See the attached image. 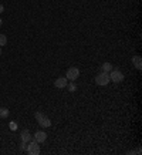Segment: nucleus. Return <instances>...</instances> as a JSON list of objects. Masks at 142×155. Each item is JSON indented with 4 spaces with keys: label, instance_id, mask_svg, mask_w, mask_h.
Returning a JSON list of instances; mask_svg holds the SVG:
<instances>
[{
    "label": "nucleus",
    "instance_id": "nucleus-1",
    "mask_svg": "<svg viewBox=\"0 0 142 155\" xmlns=\"http://www.w3.org/2000/svg\"><path fill=\"white\" fill-rule=\"evenodd\" d=\"M34 117H36V120H37L38 125H41L43 128H49V127H51V120H50L49 117H46L41 111H37L36 114H34Z\"/></svg>",
    "mask_w": 142,
    "mask_h": 155
},
{
    "label": "nucleus",
    "instance_id": "nucleus-2",
    "mask_svg": "<svg viewBox=\"0 0 142 155\" xmlns=\"http://www.w3.org/2000/svg\"><path fill=\"white\" fill-rule=\"evenodd\" d=\"M109 74L108 73H105V71H102V73H99L97 77H95V83L98 84V86H107L109 83Z\"/></svg>",
    "mask_w": 142,
    "mask_h": 155
},
{
    "label": "nucleus",
    "instance_id": "nucleus-3",
    "mask_svg": "<svg viewBox=\"0 0 142 155\" xmlns=\"http://www.w3.org/2000/svg\"><path fill=\"white\" fill-rule=\"evenodd\" d=\"M26 151H27L30 155H38V154H40V147H38V142H36V141H30V142H27Z\"/></svg>",
    "mask_w": 142,
    "mask_h": 155
},
{
    "label": "nucleus",
    "instance_id": "nucleus-4",
    "mask_svg": "<svg viewBox=\"0 0 142 155\" xmlns=\"http://www.w3.org/2000/svg\"><path fill=\"white\" fill-rule=\"evenodd\" d=\"M78 75H80V70L77 68V67H71V68L67 70L66 78H67V80L74 81V80H77V78H78Z\"/></svg>",
    "mask_w": 142,
    "mask_h": 155
},
{
    "label": "nucleus",
    "instance_id": "nucleus-5",
    "mask_svg": "<svg viewBox=\"0 0 142 155\" xmlns=\"http://www.w3.org/2000/svg\"><path fill=\"white\" fill-rule=\"evenodd\" d=\"M109 80L114 81V83H120V81L124 80V74L121 73L120 70H112L111 74H109Z\"/></svg>",
    "mask_w": 142,
    "mask_h": 155
},
{
    "label": "nucleus",
    "instance_id": "nucleus-6",
    "mask_svg": "<svg viewBox=\"0 0 142 155\" xmlns=\"http://www.w3.org/2000/svg\"><path fill=\"white\" fill-rule=\"evenodd\" d=\"M34 141H36V142H38V144H40V142H44V141H46V139H47V134L44 132V131H37V132L34 134Z\"/></svg>",
    "mask_w": 142,
    "mask_h": 155
},
{
    "label": "nucleus",
    "instance_id": "nucleus-7",
    "mask_svg": "<svg viewBox=\"0 0 142 155\" xmlns=\"http://www.w3.org/2000/svg\"><path fill=\"white\" fill-rule=\"evenodd\" d=\"M54 86L57 87V88H66L67 87V78L66 77H58V78L54 81Z\"/></svg>",
    "mask_w": 142,
    "mask_h": 155
},
{
    "label": "nucleus",
    "instance_id": "nucleus-8",
    "mask_svg": "<svg viewBox=\"0 0 142 155\" xmlns=\"http://www.w3.org/2000/svg\"><path fill=\"white\" fill-rule=\"evenodd\" d=\"M20 137H22V141L23 142H26V144L31 141V134H30L28 129H23L22 132H20Z\"/></svg>",
    "mask_w": 142,
    "mask_h": 155
},
{
    "label": "nucleus",
    "instance_id": "nucleus-9",
    "mask_svg": "<svg viewBox=\"0 0 142 155\" xmlns=\"http://www.w3.org/2000/svg\"><path fill=\"white\" fill-rule=\"evenodd\" d=\"M132 63L135 65V68L137 70H142V59L141 56H135V57H132Z\"/></svg>",
    "mask_w": 142,
    "mask_h": 155
},
{
    "label": "nucleus",
    "instance_id": "nucleus-10",
    "mask_svg": "<svg viewBox=\"0 0 142 155\" xmlns=\"http://www.w3.org/2000/svg\"><path fill=\"white\" fill-rule=\"evenodd\" d=\"M7 117H9V110L0 107V118H7Z\"/></svg>",
    "mask_w": 142,
    "mask_h": 155
},
{
    "label": "nucleus",
    "instance_id": "nucleus-11",
    "mask_svg": "<svg viewBox=\"0 0 142 155\" xmlns=\"http://www.w3.org/2000/svg\"><path fill=\"white\" fill-rule=\"evenodd\" d=\"M101 68H102V71H105V73H109L111 68H112V65H111V63H104Z\"/></svg>",
    "mask_w": 142,
    "mask_h": 155
},
{
    "label": "nucleus",
    "instance_id": "nucleus-12",
    "mask_svg": "<svg viewBox=\"0 0 142 155\" xmlns=\"http://www.w3.org/2000/svg\"><path fill=\"white\" fill-rule=\"evenodd\" d=\"M7 44V37L4 34H0V46H6Z\"/></svg>",
    "mask_w": 142,
    "mask_h": 155
},
{
    "label": "nucleus",
    "instance_id": "nucleus-13",
    "mask_svg": "<svg viewBox=\"0 0 142 155\" xmlns=\"http://www.w3.org/2000/svg\"><path fill=\"white\" fill-rule=\"evenodd\" d=\"M10 128L13 129V131H16V129H17V125H16V123H10Z\"/></svg>",
    "mask_w": 142,
    "mask_h": 155
},
{
    "label": "nucleus",
    "instance_id": "nucleus-14",
    "mask_svg": "<svg viewBox=\"0 0 142 155\" xmlns=\"http://www.w3.org/2000/svg\"><path fill=\"white\" fill-rule=\"evenodd\" d=\"M26 147H27V144H26V142H20V148H22V150H26Z\"/></svg>",
    "mask_w": 142,
    "mask_h": 155
},
{
    "label": "nucleus",
    "instance_id": "nucleus-15",
    "mask_svg": "<svg viewBox=\"0 0 142 155\" xmlns=\"http://www.w3.org/2000/svg\"><path fill=\"white\" fill-rule=\"evenodd\" d=\"M3 11H4V6H3V5H0V14H1Z\"/></svg>",
    "mask_w": 142,
    "mask_h": 155
},
{
    "label": "nucleus",
    "instance_id": "nucleus-16",
    "mask_svg": "<svg viewBox=\"0 0 142 155\" xmlns=\"http://www.w3.org/2000/svg\"><path fill=\"white\" fill-rule=\"evenodd\" d=\"M70 90H71V91H74V90H75V87H74V84H71V86H70Z\"/></svg>",
    "mask_w": 142,
    "mask_h": 155
},
{
    "label": "nucleus",
    "instance_id": "nucleus-17",
    "mask_svg": "<svg viewBox=\"0 0 142 155\" xmlns=\"http://www.w3.org/2000/svg\"><path fill=\"white\" fill-rule=\"evenodd\" d=\"M1 23H3V22H1V19H0V26H1Z\"/></svg>",
    "mask_w": 142,
    "mask_h": 155
},
{
    "label": "nucleus",
    "instance_id": "nucleus-18",
    "mask_svg": "<svg viewBox=\"0 0 142 155\" xmlns=\"http://www.w3.org/2000/svg\"><path fill=\"white\" fill-rule=\"evenodd\" d=\"M0 56H1V48H0Z\"/></svg>",
    "mask_w": 142,
    "mask_h": 155
}]
</instances>
